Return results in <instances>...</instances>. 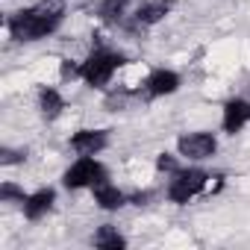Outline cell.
Instances as JSON below:
<instances>
[{
    "label": "cell",
    "mask_w": 250,
    "mask_h": 250,
    "mask_svg": "<svg viewBox=\"0 0 250 250\" xmlns=\"http://www.w3.org/2000/svg\"><path fill=\"white\" fill-rule=\"evenodd\" d=\"M147 94L150 97H162V94H174L180 88V74L177 71H168V68H156L150 77H147Z\"/></svg>",
    "instance_id": "obj_8"
},
{
    "label": "cell",
    "mask_w": 250,
    "mask_h": 250,
    "mask_svg": "<svg viewBox=\"0 0 250 250\" xmlns=\"http://www.w3.org/2000/svg\"><path fill=\"white\" fill-rule=\"evenodd\" d=\"M106 133L103 130H77L74 136H71V147L80 153V156H94V153H100L103 147H106Z\"/></svg>",
    "instance_id": "obj_7"
},
{
    "label": "cell",
    "mask_w": 250,
    "mask_h": 250,
    "mask_svg": "<svg viewBox=\"0 0 250 250\" xmlns=\"http://www.w3.org/2000/svg\"><path fill=\"white\" fill-rule=\"evenodd\" d=\"M53 200H56V191H53V188H39L36 194L24 197V215H27L30 221H39V218H44V215L50 212Z\"/></svg>",
    "instance_id": "obj_9"
},
{
    "label": "cell",
    "mask_w": 250,
    "mask_h": 250,
    "mask_svg": "<svg viewBox=\"0 0 250 250\" xmlns=\"http://www.w3.org/2000/svg\"><path fill=\"white\" fill-rule=\"evenodd\" d=\"M209 183V174L200 171V168H186V171H177L171 186H168V197L174 203H188L194 194H200Z\"/></svg>",
    "instance_id": "obj_4"
},
{
    "label": "cell",
    "mask_w": 250,
    "mask_h": 250,
    "mask_svg": "<svg viewBox=\"0 0 250 250\" xmlns=\"http://www.w3.org/2000/svg\"><path fill=\"white\" fill-rule=\"evenodd\" d=\"M177 150H180V156H186V159L203 162V159H209V156L218 150V142H215L212 133H186V136H180Z\"/></svg>",
    "instance_id": "obj_5"
},
{
    "label": "cell",
    "mask_w": 250,
    "mask_h": 250,
    "mask_svg": "<svg viewBox=\"0 0 250 250\" xmlns=\"http://www.w3.org/2000/svg\"><path fill=\"white\" fill-rule=\"evenodd\" d=\"M21 159V153H15V150H3V159H0V162H3V165H12V162H18Z\"/></svg>",
    "instance_id": "obj_17"
},
{
    "label": "cell",
    "mask_w": 250,
    "mask_h": 250,
    "mask_svg": "<svg viewBox=\"0 0 250 250\" xmlns=\"http://www.w3.org/2000/svg\"><path fill=\"white\" fill-rule=\"evenodd\" d=\"M106 180V168L94 159V156H80L68 171H65V177H62V183H65V188H94L97 183H103Z\"/></svg>",
    "instance_id": "obj_3"
},
{
    "label": "cell",
    "mask_w": 250,
    "mask_h": 250,
    "mask_svg": "<svg viewBox=\"0 0 250 250\" xmlns=\"http://www.w3.org/2000/svg\"><path fill=\"white\" fill-rule=\"evenodd\" d=\"M224 133H229V136H235L244 124H250V100H244V97H232V100H227V106H224Z\"/></svg>",
    "instance_id": "obj_6"
},
{
    "label": "cell",
    "mask_w": 250,
    "mask_h": 250,
    "mask_svg": "<svg viewBox=\"0 0 250 250\" xmlns=\"http://www.w3.org/2000/svg\"><path fill=\"white\" fill-rule=\"evenodd\" d=\"M127 15V0H103L100 3V18L106 24H121Z\"/></svg>",
    "instance_id": "obj_14"
},
{
    "label": "cell",
    "mask_w": 250,
    "mask_h": 250,
    "mask_svg": "<svg viewBox=\"0 0 250 250\" xmlns=\"http://www.w3.org/2000/svg\"><path fill=\"white\" fill-rule=\"evenodd\" d=\"M94 203L100 206V209H106V212H115V209H121L124 203H127V197H124V191L118 188V186H112L109 180H103V183H97L94 188Z\"/></svg>",
    "instance_id": "obj_10"
},
{
    "label": "cell",
    "mask_w": 250,
    "mask_h": 250,
    "mask_svg": "<svg viewBox=\"0 0 250 250\" xmlns=\"http://www.w3.org/2000/svg\"><path fill=\"white\" fill-rule=\"evenodd\" d=\"M0 197H3V200H12V197H18V200L24 203V191H18L12 183H3V186H0Z\"/></svg>",
    "instance_id": "obj_16"
},
{
    "label": "cell",
    "mask_w": 250,
    "mask_h": 250,
    "mask_svg": "<svg viewBox=\"0 0 250 250\" xmlns=\"http://www.w3.org/2000/svg\"><path fill=\"white\" fill-rule=\"evenodd\" d=\"M62 15L65 12L56 3H42V6H33V9H21V12H15L9 18V33L18 42L44 39L47 33H53L62 24Z\"/></svg>",
    "instance_id": "obj_1"
},
{
    "label": "cell",
    "mask_w": 250,
    "mask_h": 250,
    "mask_svg": "<svg viewBox=\"0 0 250 250\" xmlns=\"http://www.w3.org/2000/svg\"><path fill=\"white\" fill-rule=\"evenodd\" d=\"M168 3L165 0H150V3H142L139 6V12H136V21L139 24H145V27H150V24H159L165 15H168Z\"/></svg>",
    "instance_id": "obj_11"
},
{
    "label": "cell",
    "mask_w": 250,
    "mask_h": 250,
    "mask_svg": "<svg viewBox=\"0 0 250 250\" xmlns=\"http://www.w3.org/2000/svg\"><path fill=\"white\" fill-rule=\"evenodd\" d=\"M156 168H159V171H165V174H177V171H180L177 159H174V156H168V153H162V156L156 159Z\"/></svg>",
    "instance_id": "obj_15"
},
{
    "label": "cell",
    "mask_w": 250,
    "mask_h": 250,
    "mask_svg": "<svg viewBox=\"0 0 250 250\" xmlns=\"http://www.w3.org/2000/svg\"><path fill=\"white\" fill-rule=\"evenodd\" d=\"M118 65H124V56H121V53L106 50V47H97V50H91V56L80 65V77H83L91 88H103V85L112 80V74H115Z\"/></svg>",
    "instance_id": "obj_2"
},
{
    "label": "cell",
    "mask_w": 250,
    "mask_h": 250,
    "mask_svg": "<svg viewBox=\"0 0 250 250\" xmlns=\"http://www.w3.org/2000/svg\"><path fill=\"white\" fill-rule=\"evenodd\" d=\"M39 106H42V115H44L47 121H53V118L62 115L65 100H62V94H59L56 88H42V94H39Z\"/></svg>",
    "instance_id": "obj_12"
},
{
    "label": "cell",
    "mask_w": 250,
    "mask_h": 250,
    "mask_svg": "<svg viewBox=\"0 0 250 250\" xmlns=\"http://www.w3.org/2000/svg\"><path fill=\"white\" fill-rule=\"evenodd\" d=\"M94 244H97V247H103V250H121V247H127L124 235H121L112 224H106V227H100V229H97Z\"/></svg>",
    "instance_id": "obj_13"
}]
</instances>
